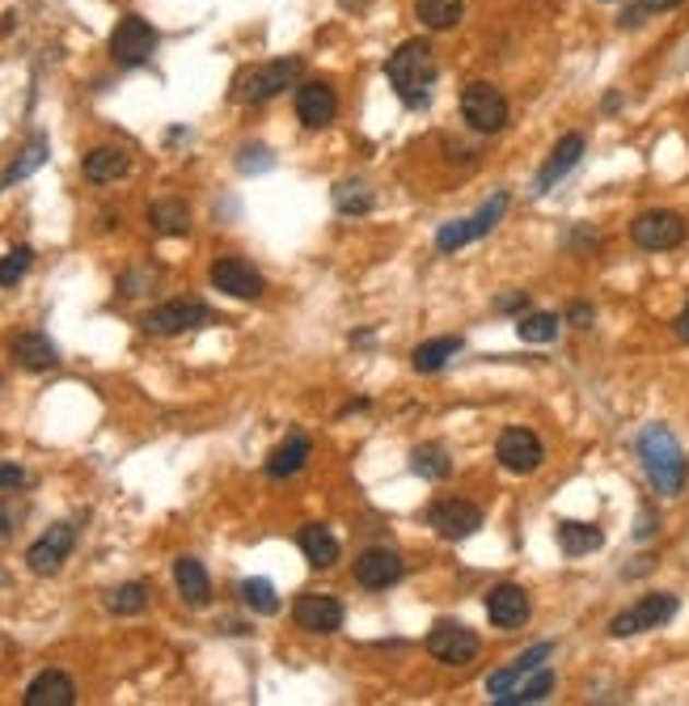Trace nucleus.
<instances>
[{
  "label": "nucleus",
  "instance_id": "obj_1",
  "mask_svg": "<svg viewBox=\"0 0 689 706\" xmlns=\"http://www.w3.org/2000/svg\"><path fill=\"white\" fill-rule=\"evenodd\" d=\"M385 77L394 85V94L407 106H428L432 102V85H436V56L423 38H407L389 60H385Z\"/></svg>",
  "mask_w": 689,
  "mask_h": 706
},
{
  "label": "nucleus",
  "instance_id": "obj_2",
  "mask_svg": "<svg viewBox=\"0 0 689 706\" xmlns=\"http://www.w3.org/2000/svg\"><path fill=\"white\" fill-rule=\"evenodd\" d=\"M639 457H643V470H647V479H652L659 495H681L686 491V452H681L677 436L664 423L643 427Z\"/></svg>",
  "mask_w": 689,
  "mask_h": 706
},
{
  "label": "nucleus",
  "instance_id": "obj_3",
  "mask_svg": "<svg viewBox=\"0 0 689 706\" xmlns=\"http://www.w3.org/2000/svg\"><path fill=\"white\" fill-rule=\"evenodd\" d=\"M487 694H491V703L500 706L546 703L554 694V673L546 664L541 669H516V664H507V669L487 676Z\"/></svg>",
  "mask_w": 689,
  "mask_h": 706
},
{
  "label": "nucleus",
  "instance_id": "obj_4",
  "mask_svg": "<svg viewBox=\"0 0 689 706\" xmlns=\"http://www.w3.org/2000/svg\"><path fill=\"white\" fill-rule=\"evenodd\" d=\"M503 212H507V191L491 195L474 216H466V221H453V225H444L436 233V250L440 255H457L462 246H470V242H478V237H487L491 228L503 221Z\"/></svg>",
  "mask_w": 689,
  "mask_h": 706
},
{
  "label": "nucleus",
  "instance_id": "obj_5",
  "mask_svg": "<svg viewBox=\"0 0 689 706\" xmlns=\"http://www.w3.org/2000/svg\"><path fill=\"white\" fill-rule=\"evenodd\" d=\"M462 119L482 136H495L507 123V97L491 81H474L462 90Z\"/></svg>",
  "mask_w": 689,
  "mask_h": 706
},
{
  "label": "nucleus",
  "instance_id": "obj_6",
  "mask_svg": "<svg viewBox=\"0 0 689 706\" xmlns=\"http://www.w3.org/2000/svg\"><path fill=\"white\" fill-rule=\"evenodd\" d=\"M301 60L296 56H288V60H271V64H258L250 68L242 81H237V102H271V97H280L296 77H301Z\"/></svg>",
  "mask_w": 689,
  "mask_h": 706
},
{
  "label": "nucleus",
  "instance_id": "obj_7",
  "mask_svg": "<svg viewBox=\"0 0 689 706\" xmlns=\"http://www.w3.org/2000/svg\"><path fill=\"white\" fill-rule=\"evenodd\" d=\"M677 613V597L673 592H647L643 601H634L630 610H622L609 622V635L614 639H630V635H643V631H656L668 617Z\"/></svg>",
  "mask_w": 689,
  "mask_h": 706
},
{
  "label": "nucleus",
  "instance_id": "obj_8",
  "mask_svg": "<svg viewBox=\"0 0 689 706\" xmlns=\"http://www.w3.org/2000/svg\"><path fill=\"white\" fill-rule=\"evenodd\" d=\"M212 321V309L203 305V301H165L157 309H149L144 314V330L149 334H161V339H174V334H187V330H199V326H208Z\"/></svg>",
  "mask_w": 689,
  "mask_h": 706
},
{
  "label": "nucleus",
  "instance_id": "obj_9",
  "mask_svg": "<svg viewBox=\"0 0 689 706\" xmlns=\"http://www.w3.org/2000/svg\"><path fill=\"white\" fill-rule=\"evenodd\" d=\"M153 51H157V31H153L144 17L127 13L124 22L115 26V34H110V60L124 68H140V64H149Z\"/></svg>",
  "mask_w": 689,
  "mask_h": 706
},
{
  "label": "nucleus",
  "instance_id": "obj_10",
  "mask_svg": "<svg viewBox=\"0 0 689 706\" xmlns=\"http://www.w3.org/2000/svg\"><path fill=\"white\" fill-rule=\"evenodd\" d=\"M428 651L436 656L440 664H453V669H462V664L478 660V651H482V639L474 635L470 626H462V622H436V626L428 631Z\"/></svg>",
  "mask_w": 689,
  "mask_h": 706
},
{
  "label": "nucleus",
  "instance_id": "obj_11",
  "mask_svg": "<svg viewBox=\"0 0 689 706\" xmlns=\"http://www.w3.org/2000/svg\"><path fill=\"white\" fill-rule=\"evenodd\" d=\"M630 242L643 246V250H673L686 242V221L668 208H656V212H643L630 221Z\"/></svg>",
  "mask_w": 689,
  "mask_h": 706
},
{
  "label": "nucleus",
  "instance_id": "obj_12",
  "mask_svg": "<svg viewBox=\"0 0 689 706\" xmlns=\"http://www.w3.org/2000/svg\"><path fill=\"white\" fill-rule=\"evenodd\" d=\"M77 546V525L72 520H60V525H51L31 550H26V567H31L34 576H56L63 567V558L72 554Z\"/></svg>",
  "mask_w": 689,
  "mask_h": 706
},
{
  "label": "nucleus",
  "instance_id": "obj_13",
  "mask_svg": "<svg viewBox=\"0 0 689 706\" xmlns=\"http://www.w3.org/2000/svg\"><path fill=\"white\" fill-rule=\"evenodd\" d=\"M428 525L436 529L440 538L462 542V538H474L482 529V513L474 504H466V499H440V504L428 508Z\"/></svg>",
  "mask_w": 689,
  "mask_h": 706
},
{
  "label": "nucleus",
  "instance_id": "obj_14",
  "mask_svg": "<svg viewBox=\"0 0 689 706\" xmlns=\"http://www.w3.org/2000/svg\"><path fill=\"white\" fill-rule=\"evenodd\" d=\"M212 289H220L233 301H258L267 284L246 258H220V262H212Z\"/></svg>",
  "mask_w": 689,
  "mask_h": 706
},
{
  "label": "nucleus",
  "instance_id": "obj_15",
  "mask_svg": "<svg viewBox=\"0 0 689 706\" xmlns=\"http://www.w3.org/2000/svg\"><path fill=\"white\" fill-rule=\"evenodd\" d=\"M495 457H500L503 470H512V474H533L537 466H541V440L533 436L529 427H507L500 436V445H495Z\"/></svg>",
  "mask_w": 689,
  "mask_h": 706
},
{
  "label": "nucleus",
  "instance_id": "obj_16",
  "mask_svg": "<svg viewBox=\"0 0 689 706\" xmlns=\"http://www.w3.org/2000/svg\"><path fill=\"white\" fill-rule=\"evenodd\" d=\"M529 592L521 588V584H495L491 592H487V617L500 626V631H521L525 622H529Z\"/></svg>",
  "mask_w": 689,
  "mask_h": 706
},
{
  "label": "nucleus",
  "instance_id": "obj_17",
  "mask_svg": "<svg viewBox=\"0 0 689 706\" xmlns=\"http://www.w3.org/2000/svg\"><path fill=\"white\" fill-rule=\"evenodd\" d=\"M398 579H402V558H398V550L373 546L355 558V584L369 588V592H381V588H389V584H398Z\"/></svg>",
  "mask_w": 689,
  "mask_h": 706
},
{
  "label": "nucleus",
  "instance_id": "obj_18",
  "mask_svg": "<svg viewBox=\"0 0 689 706\" xmlns=\"http://www.w3.org/2000/svg\"><path fill=\"white\" fill-rule=\"evenodd\" d=\"M296 115H301L305 128H330L335 115H339V94L326 81H305L296 90Z\"/></svg>",
  "mask_w": 689,
  "mask_h": 706
},
{
  "label": "nucleus",
  "instance_id": "obj_19",
  "mask_svg": "<svg viewBox=\"0 0 689 706\" xmlns=\"http://www.w3.org/2000/svg\"><path fill=\"white\" fill-rule=\"evenodd\" d=\"M580 157H584V136L580 131H571V136H563L559 144H554V153H550V161L537 169V183H533V191L537 195H550L554 187H559V178H567L575 165H580Z\"/></svg>",
  "mask_w": 689,
  "mask_h": 706
},
{
  "label": "nucleus",
  "instance_id": "obj_20",
  "mask_svg": "<svg viewBox=\"0 0 689 706\" xmlns=\"http://www.w3.org/2000/svg\"><path fill=\"white\" fill-rule=\"evenodd\" d=\"M292 617H296V626L310 631V635H335V631L343 626V605H339L335 597H301V601L292 605Z\"/></svg>",
  "mask_w": 689,
  "mask_h": 706
},
{
  "label": "nucleus",
  "instance_id": "obj_21",
  "mask_svg": "<svg viewBox=\"0 0 689 706\" xmlns=\"http://www.w3.org/2000/svg\"><path fill=\"white\" fill-rule=\"evenodd\" d=\"M72 703H77V685L60 669H47V673H38L26 685V706H72Z\"/></svg>",
  "mask_w": 689,
  "mask_h": 706
},
{
  "label": "nucleus",
  "instance_id": "obj_22",
  "mask_svg": "<svg viewBox=\"0 0 689 706\" xmlns=\"http://www.w3.org/2000/svg\"><path fill=\"white\" fill-rule=\"evenodd\" d=\"M13 360H17L22 368H31V373H47V368L60 364V352H56V343H51L47 334L26 330V334L13 339Z\"/></svg>",
  "mask_w": 689,
  "mask_h": 706
},
{
  "label": "nucleus",
  "instance_id": "obj_23",
  "mask_svg": "<svg viewBox=\"0 0 689 706\" xmlns=\"http://www.w3.org/2000/svg\"><path fill=\"white\" fill-rule=\"evenodd\" d=\"M174 584H178V592H183V601L195 605V610H203L208 601H212V579L203 572V563L199 558H178L174 563Z\"/></svg>",
  "mask_w": 689,
  "mask_h": 706
},
{
  "label": "nucleus",
  "instance_id": "obj_24",
  "mask_svg": "<svg viewBox=\"0 0 689 706\" xmlns=\"http://www.w3.org/2000/svg\"><path fill=\"white\" fill-rule=\"evenodd\" d=\"M310 452H314L310 436H305V432H292L280 449L267 457V474H271V479H292V474H301L305 461H310Z\"/></svg>",
  "mask_w": 689,
  "mask_h": 706
},
{
  "label": "nucleus",
  "instance_id": "obj_25",
  "mask_svg": "<svg viewBox=\"0 0 689 706\" xmlns=\"http://www.w3.org/2000/svg\"><path fill=\"white\" fill-rule=\"evenodd\" d=\"M296 542H301V554L310 558V567H335L339 563V538L326 525H305Z\"/></svg>",
  "mask_w": 689,
  "mask_h": 706
},
{
  "label": "nucleus",
  "instance_id": "obj_26",
  "mask_svg": "<svg viewBox=\"0 0 689 706\" xmlns=\"http://www.w3.org/2000/svg\"><path fill=\"white\" fill-rule=\"evenodd\" d=\"M414 17L428 31H453L466 17V0H414Z\"/></svg>",
  "mask_w": 689,
  "mask_h": 706
},
{
  "label": "nucleus",
  "instance_id": "obj_27",
  "mask_svg": "<svg viewBox=\"0 0 689 706\" xmlns=\"http://www.w3.org/2000/svg\"><path fill=\"white\" fill-rule=\"evenodd\" d=\"M600 542H605V533L596 525H584V520H563L559 525V546H563L567 558H584V554L600 550Z\"/></svg>",
  "mask_w": 689,
  "mask_h": 706
},
{
  "label": "nucleus",
  "instance_id": "obj_28",
  "mask_svg": "<svg viewBox=\"0 0 689 706\" xmlns=\"http://www.w3.org/2000/svg\"><path fill=\"white\" fill-rule=\"evenodd\" d=\"M81 169H85L90 183H115V178H124L127 169H131V157H127L124 149H110L106 144V149H94Z\"/></svg>",
  "mask_w": 689,
  "mask_h": 706
},
{
  "label": "nucleus",
  "instance_id": "obj_29",
  "mask_svg": "<svg viewBox=\"0 0 689 706\" xmlns=\"http://www.w3.org/2000/svg\"><path fill=\"white\" fill-rule=\"evenodd\" d=\"M149 221H153V228L165 233V237H183V233H190V212L183 199H157V203L149 208Z\"/></svg>",
  "mask_w": 689,
  "mask_h": 706
},
{
  "label": "nucleus",
  "instance_id": "obj_30",
  "mask_svg": "<svg viewBox=\"0 0 689 706\" xmlns=\"http://www.w3.org/2000/svg\"><path fill=\"white\" fill-rule=\"evenodd\" d=\"M462 352V339H432V343H419L414 348V373H440L453 355Z\"/></svg>",
  "mask_w": 689,
  "mask_h": 706
},
{
  "label": "nucleus",
  "instance_id": "obj_31",
  "mask_svg": "<svg viewBox=\"0 0 689 706\" xmlns=\"http://www.w3.org/2000/svg\"><path fill=\"white\" fill-rule=\"evenodd\" d=\"M43 161H47V136H34L31 144L22 149V157H17L9 169H4V174H0V191H4V187H13V183H22V178H31Z\"/></svg>",
  "mask_w": 689,
  "mask_h": 706
},
{
  "label": "nucleus",
  "instance_id": "obj_32",
  "mask_svg": "<svg viewBox=\"0 0 689 706\" xmlns=\"http://www.w3.org/2000/svg\"><path fill=\"white\" fill-rule=\"evenodd\" d=\"M410 470L428 482H444L453 474V461H448V452L440 449V445H419L414 457H410Z\"/></svg>",
  "mask_w": 689,
  "mask_h": 706
},
{
  "label": "nucleus",
  "instance_id": "obj_33",
  "mask_svg": "<svg viewBox=\"0 0 689 706\" xmlns=\"http://www.w3.org/2000/svg\"><path fill=\"white\" fill-rule=\"evenodd\" d=\"M373 187L369 183H355V178H347L335 187V208L347 212V216H360V212H373Z\"/></svg>",
  "mask_w": 689,
  "mask_h": 706
},
{
  "label": "nucleus",
  "instance_id": "obj_34",
  "mask_svg": "<svg viewBox=\"0 0 689 706\" xmlns=\"http://www.w3.org/2000/svg\"><path fill=\"white\" fill-rule=\"evenodd\" d=\"M242 601H246L254 613H262V617L280 613V597H276V584H271V579H246V584H242Z\"/></svg>",
  "mask_w": 689,
  "mask_h": 706
},
{
  "label": "nucleus",
  "instance_id": "obj_35",
  "mask_svg": "<svg viewBox=\"0 0 689 706\" xmlns=\"http://www.w3.org/2000/svg\"><path fill=\"white\" fill-rule=\"evenodd\" d=\"M149 605V588L144 584H119L106 592V610L110 613H140Z\"/></svg>",
  "mask_w": 689,
  "mask_h": 706
},
{
  "label": "nucleus",
  "instance_id": "obj_36",
  "mask_svg": "<svg viewBox=\"0 0 689 706\" xmlns=\"http://www.w3.org/2000/svg\"><path fill=\"white\" fill-rule=\"evenodd\" d=\"M516 334H521L525 343H554L559 318H554V314H525V318L516 321Z\"/></svg>",
  "mask_w": 689,
  "mask_h": 706
},
{
  "label": "nucleus",
  "instance_id": "obj_37",
  "mask_svg": "<svg viewBox=\"0 0 689 706\" xmlns=\"http://www.w3.org/2000/svg\"><path fill=\"white\" fill-rule=\"evenodd\" d=\"M31 262H34V250L31 246H13L9 255L0 258V289H13L26 271H31Z\"/></svg>",
  "mask_w": 689,
  "mask_h": 706
},
{
  "label": "nucleus",
  "instance_id": "obj_38",
  "mask_svg": "<svg viewBox=\"0 0 689 706\" xmlns=\"http://www.w3.org/2000/svg\"><path fill=\"white\" fill-rule=\"evenodd\" d=\"M242 153H246V157L237 161V165H242L246 174H254V169H271V165H276V161L267 157V149H258V144H250V149H242Z\"/></svg>",
  "mask_w": 689,
  "mask_h": 706
},
{
  "label": "nucleus",
  "instance_id": "obj_39",
  "mask_svg": "<svg viewBox=\"0 0 689 706\" xmlns=\"http://www.w3.org/2000/svg\"><path fill=\"white\" fill-rule=\"evenodd\" d=\"M26 482V470L22 466H13V461H0V491H9V486H22Z\"/></svg>",
  "mask_w": 689,
  "mask_h": 706
},
{
  "label": "nucleus",
  "instance_id": "obj_40",
  "mask_svg": "<svg viewBox=\"0 0 689 706\" xmlns=\"http://www.w3.org/2000/svg\"><path fill=\"white\" fill-rule=\"evenodd\" d=\"M652 533H656V513H652V508H643V513H639V525H634V538H639V542H647Z\"/></svg>",
  "mask_w": 689,
  "mask_h": 706
},
{
  "label": "nucleus",
  "instance_id": "obj_41",
  "mask_svg": "<svg viewBox=\"0 0 689 706\" xmlns=\"http://www.w3.org/2000/svg\"><path fill=\"white\" fill-rule=\"evenodd\" d=\"M567 318H571V326H580V330H584V326H593V305H584V301H580V305H571V309H567Z\"/></svg>",
  "mask_w": 689,
  "mask_h": 706
},
{
  "label": "nucleus",
  "instance_id": "obj_42",
  "mask_svg": "<svg viewBox=\"0 0 689 706\" xmlns=\"http://www.w3.org/2000/svg\"><path fill=\"white\" fill-rule=\"evenodd\" d=\"M677 4H686V0H639L634 9L647 17V13H659V9H677Z\"/></svg>",
  "mask_w": 689,
  "mask_h": 706
},
{
  "label": "nucleus",
  "instance_id": "obj_43",
  "mask_svg": "<svg viewBox=\"0 0 689 706\" xmlns=\"http://www.w3.org/2000/svg\"><path fill=\"white\" fill-rule=\"evenodd\" d=\"M495 309H503V314H516V309H525V296H521V292H507V296H500V301H495Z\"/></svg>",
  "mask_w": 689,
  "mask_h": 706
},
{
  "label": "nucleus",
  "instance_id": "obj_44",
  "mask_svg": "<svg viewBox=\"0 0 689 706\" xmlns=\"http://www.w3.org/2000/svg\"><path fill=\"white\" fill-rule=\"evenodd\" d=\"M677 334H681V339L689 343V305L681 309V314H677Z\"/></svg>",
  "mask_w": 689,
  "mask_h": 706
}]
</instances>
